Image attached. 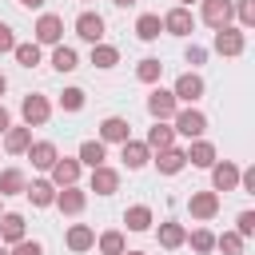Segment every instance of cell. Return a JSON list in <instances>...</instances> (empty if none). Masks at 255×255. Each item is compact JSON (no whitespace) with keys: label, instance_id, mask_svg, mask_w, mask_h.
<instances>
[{"label":"cell","instance_id":"obj_1","mask_svg":"<svg viewBox=\"0 0 255 255\" xmlns=\"http://www.w3.org/2000/svg\"><path fill=\"white\" fill-rule=\"evenodd\" d=\"M171 131L183 135V139H203V131H207V116H203L199 108H179V112L171 116Z\"/></svg>","mask_w":255,"mask_h":255},{"label":"cell","instance_id":"obj_2","mask_svg":"<svg viewBox=\"0 0 255 255\" xmlns=\"http://www.w3.org/2000/svg\"><path fill=\"white\" fill-rule=\"evenodd\" d=\"M203 92H207V84H203V76H199V72H183V76L171 84L175 104H187V108H195V104L203 100Z\"/></svg>","mask_w":255,"mask_h":255},{"label":"cell","instance_id":"obj_3","mask_svg":"<svg viewBox=\"0 0 255 255\" xmlns=\"http://www.w3.org/2000/svg\"><path fill=\"white\" fill-rule=\"evenodd\" d=\"M20 116H24V128H44V124L52 120V104H48V96L28 92V96L20 100Z\"/></svg>","mask_w":255,"mask_h":255},{"label":"cell","instance_id":"obj_4","mask_svg":"<svg viewBox=\"0 0 255 255\" xmlns=\"http://www.w3.org/2000/svg\"><path fill=\"white\" fill-rule=\"evenodd\" d=\"M32 40L44 48H56V44H64V16H56V12H44L40 20H36V28H32Z\"/></svg>","mask_w":255,"mask_h":255},{"label":"cell","instance_id":"obj_5","mask_svg":"<svg viewBox=\"0 0 255 255\" xmlns=\"http://www.w3.org/2000/svg\"><path fill=\"white\" fill-rule=\"evenodd\" d=\"M211 48L219 52V56H243L247 52V32L243 28H215V40H211Z\"/></svg>","mask_w":255,"mask_h":255},{"label":"cell","instance_id":"obj_6","mask_svg":"<svg viewBox=\"0 0 255 255\" xmlns=\"http://www.w3.org/2000/svg\"><path fill=\"white\" fill-rule=\"evenodd\" d=\"M175 112H179V104H175L171 88H151V96H147V116H151L155 124H171Z\"/></svg>","mask_w":255,"mask_h":255},{"label":"cell","instance_id":"obj_7","mask_svg":"<svg viewBox=\"0 0 255 255\" xmlns=\"http://www.w3.org/2000/svg\"><path fill=\"white\" fill-rule=\"evenodd\" d=\"M187 211H191V219H199V223H207V219H215L219 215V191H191L187 195Z\"/></svg>","mask_w":255,"mask_h":255},{"label":"cell","instance_id":"obj_8","mask_svg":"<svg viewBox=\"0 0 255 255\" xmlns=\"http://www.w3.org/2000/svg\"><path fill=\"white\" fill-rule=\"evenodd\" d=\"M72 28H76V36H80V40H88V44H104V28H108V24H104V16H100V12L84 8V12L76 16V24H72Z\"/></svg>","mask_w":255,"mask_h":255},{"label":"cell","instance_id":"obj_9","mask_svg":"<svg viewBox=\"0 0 255 255\" xmlns=\"http://www.w3.org/2000/svg\"><path fill=\"white\" fill-rule=\"evenodd\" d=\"M80 171H84V167H80L76 155H60V159L48 167V179H52L56 187H76V183H80Z\"/></svg>","mask_w":255,"mask_h":255},{"label":"cell","instance_id":"obj_10","mask_svg":"<svg viewBox=\"0 0 255 255\" xmlns=\"http://www.w3.org/2000/svg\"><path fill=\"white\" fill-rule=\"evenodd\" d=\"M207 171H211V191H239V163L215 159Z\"/></svg>","mask_w":255,"mask_h":255},{"label":"cell","instance_id":"obj_11","mask_svg":"<svg viewBox=\"0 0 255 255\" xmlns=\"http://www.w3.org/2000/svg\"><path fill=\"white\" fill-rule=\"evenodd\" d=\"M199 20L211 28H227L235 20V8H231V0H199Z\"/></svg>","mask_w":255,"mask_h":255},{"label":"cell","instance_id":"obj_12","mask_svg":"<svg viewBox=\"0 0 255 255\" xmlns=\"http://www.w3.org/2000/svg\"><path fill=\"white\" fill-rule=\"evenodd\" d=\"M159 20H163V32H167V36H191V32H195L191 8H179V4H175V8H167Z\"/></svg>","mask_w":255,"mask_h":255},{"label":"cell","instance_id":"obj_13","mask_svg":"<svg viewBox=\"0 0 255 255\" xmlns=\"http://www.w3.org/2000/svg\"><path fill=\"white\" fill-rule=\"evenodd\" d=\"M120 159H124L128 171H139V167L151 163V151H147L143 139H124V143H120Z\"/></svg>","mask_w":255,"mask_h":255},{"label":"cell","instance_id":"obj_14","mask_svg":"<svg viewBox=\"0 0 255 255\" xmlns=\"http://www.w3.org/2000/svg\"><path fill=\"white\" fill-rule=\"evenodd\" d=\"M96 139L100 143H124V139H131V124L124 116H108V120H100V135Z\"/></svg>","mask_w":255,"mask_h":255},{"label":"cell","instance_id":"obj_15","mask_svg":"<svg viewBox=\"0 0 255 255\" xmlns=\"http://www.w3.org/2000/svg\"><path fill=\"white\" fill-rule=\"evenodd\" d=\"M88 191H96V195H116L120 191V171L116 167H92V179H88Z\"/></svg>","mask_w":255,"mask_h":255},{"label":"cell","instance_id":"obj_16","mask_svg":"<svg viewBox=\"0 0 255 255\" xmlns=\"http://www.w3.org/2000/svg\"><path fill=\"white\" fill-rule=\"evenodd\" d=\"M52 207H60L64 215H80V211L88 207V191H84L80 183H76V187H60V191H56V203H52Z\"/></svg>","mask_w":255,"mask_h":255},{"label":"cell","instance_id":"obj_17","mask_svg":"<svg viewBox=\"0 0 255 255\" xmlns=\"http://www.w3.org/2000/svg\"><path fill=\"white\" fill-rule=\"evenodd\" d=\"M24 155L32 159V167H36V171H48V167L60 159V151H56V143H52V139H32V147H28Z\"/></svg>","mask_w":255,"mask_h":255},{"label":"cell","instance_id":"obj_18","mask_svg":"<svg viewBox=\"0 0 255 255\" xmlns=\"http://www.w3.org/2000/svg\"><path fill=\"white\" fill-rule=\"evenodd\" d=\"M151 163H155L159 175H179L187 167V155H183V147H167V151H155Z\"/></svg>","mask_w":255,"mask_h":255},{"label":"cell","instance_id":"obj_19","mask_svg":"<svg viewBox=\"0 0 255 255\" xmlns=\"http://www.w3.org/2000/svg\"><path fill=\"white\" fill-rule=\"evenodd\" d=\"M64 243H68V251L84 255V251H92V247H96V231H92L88 223H72V227L64 231Z\"/></svg>","mask_w":255,"mask_h":255},{"label":"cell","instance_id":"obj_20","mask_svg":"<svg viewBox=\"0 0 255 255\" xmlns=\"http://www.w3.org/2000/svg\"><path fill=\"white\" fill-rule=\"evenodd\" d=\"M155 235H159V247H163V251H179V247L187 243V227L175 223V219H163Z\"/></svg>","mask_w":255,"mask_h":255},{"label":"cell","instance_id":"obj_21","mask_svg":"<svg viewBox=\"0 0 255 255\" xmlns=\"http://www.w3.org/2000/svg\"><path fill=\"white\" fill-rule=\"evenodd\" d=\"M183 155H187L191 167H211V163H215V143H211V139H191V143L183 147Z\"/></svg>","mask_w":255,"mask_h":255},{"label":"cell","instance_id":"obj_22","mask_svg":"<svg viewBox=\"0 0 255 255\" xmlns=\"http://www.w3.org/2000/svg\"><path fill=\"white\" fill-rule=\"evenodd\" d=\"M56 191H60V187H56L52 179H32V183L24 187V195L32 199V207H52V203H56Z\"/></svg>","mask_w":255,"mask_h":255},{"label":"cell","instance_id":"obj_23","mask_svg":"<svg viewBox=\"0 0 255 255\" xmlns=\"http://www.w3.org/2000/svg\"><path fill=\"white\" fill-rule=\"evenodd\" d=\"M28 147H32V128H24V124L16 128V124H12V128L4 131V151H8V155H24Z\"/></svg>","mask_w":255,"mask_h":255},{"label":"cell","instance_id":"obj_24","mask_svg":"<svg viewBox=\"0 0 255 255\" xmlns=\"http://www.w3.org/2000/svg\"><path fill=\"white\" fill-rule=\"evenodd\" d=\"M76 159H80V167H104V159H108V143H100V139H84L80 151H76Z\"/></svg>","mask_w":255,"mask_h":255},{"label":"cell","instance_id":"obj_25","mask_svg":"<svg viewBox=\"0 0 255 255\" xmlns=\"http://www.w3.org/2000/svg\"><path fill=\"white\" fill-rule=\"evenodd\" d=\"M20 239H28V231H24V215H16V211H8V215H0V243H20Z\"/></svg>","mask_w":255,"mask_h":255},{"label":"cell","instance_id":"obj_26","mask_svg":"<svg viewBox=\"0 0 255 255\" xmlns=\"http://www.w3.org/2000/svg\"><path fill=\"white\" fill-rule=\"evenodd\" d=\"M159 32H163V20H159V12H139V16H135V36H139L143 44L159 40Z\"/></svg>","mask_w":255,"mask_h":255},{"label":"cell","instance_id":"obj_27","mask_svg":"<svg viewBox=\"0 0 255 255\" xmlns=\"http://www.w3.org/2000/svg\"><path fill=\"white\" fill-rule=\"evenodd\" d=\"M143 143H147V151H167V147H175V131H171V124H151Z\"/></svg>","mask_w":255,"mask_h":255},{"label":"cell","instance_id":"obj_28","mask_svg":"<svg viewBox=\"0 0 255 255\" xmlns=\"http://www.w3.org/2000/svg\"><path fill=\"white\" fill-rule=\"evenodd\" d=\"M124 223H128V231H151L155 215H151V207H147V203H131V207L124 211Z\"/></svg>","mask_w":255,"mask_h":255},{"label":"cell","instance_id":"obj_29","mask_svg":"<svg viewBox=\"0 0 255 255\" xmlns=\"http://www.w3.org/2000/svg\"><path fill=\"white\" fill-rule=\"evenodd\" d=\"M24 187H28V175H24L20 167H4V171H0V199L24 195Z\"/></svg>","mask_w":255,"mask_h":255},{"label":"cell","instance_id":"obj_30","mask_svg":"<svg viewBox=\"0 0 255 255\" xmlns=\"http://www.w3.org/2000/svg\"><path fill=\"white\" fill-rule=\"evenodd\" d=\"M52 68L64 76V72H76L80 68V56H76V48H68V44H56L52 48Z\"/></svg>","mask_w":255,"mask_h":255},{"label":"cell","instance_id":"obj_31","mask_svg":"<svg viewBox=\"0 0 255 255\" xmlns=\"http://www.w3.org/2000/svg\"><path fill=\"white\" fill-rule=\"evenodd\" d=\"M12 56H16V64H20V68H36L44 52H40V44H36V40H24V44L16 40V48H12Z\"/></svg>","mask_w":255,"mask_h":255},{"label":"cell","instance_id":"obj_32","mask_svg":"<svg viewBox=\"0 0 255 255\" xmlns=\"http://www.w3.org/2000/svg\"><path fill=\"white\" fill-rule=\"evenodd\" d=\"M96 247H100V255H124L128 251V239H124V231H104L100 239H96Z\"/></svg>","mask_w":255,"mask_h":255},{"label":"cell","instance_id":"obj_33","mask_svg":"<svg viewBox=\"0 0 255 255\" xmlns=\"http://www.w3.org/2000/svg\"><path fill=\"white\" fill-rule=\"evenodd\" d=\"M92 64H96L100 72L116 68V64H120V48H112V44H92Z\"/></svg>","mask_w":255,"mask_h":255},{"label":"cell","instance_id":"obj_34","mask_svg":"<svg viewBox=\"0 0 255 255\" xmlns=\"http://www.w3.org/2000/svg\"><path fill=\"white\" fill-rule=\"evenodd\" d=\"M159 76H163V64H159L155 56H143V60L135 64V80H139V84H159Z\"/></svg>","mask_w":255,"mask_h":255},{"label":"cell","instance_id":"obj_35","mask_svg":"<svg viewBox=\"0 0 255 255\" xmlns=\"http://www.w3.org/2000/svg\"><path fill=\"white\" fill-rule=\"evenodd\" d=\"M215 247H219L223 255H243L247 239H243V235H235V231H223V235H215Z\"/></svg>","mask_w":255,"mask_h":255},{"label":"cell","instance_id":"obj_36","mask_svg":"<svg viewBox=\"0 0 255 255\" xmlns=\"http://www.w3.org/2000/svg\"><path fill=\"white\" fill-rule=\"evenodd\" d=\"M187 243H191V251H199V255H207V251H215V235H211L207 227H195V231L187 235Z\"/></svg>","mask_w":255,"mask_h":255},{"label":"cell","instance_id":"obj_37","mask_svg":"<svg viewBox=\"0 0 255 255\" xmlns=\"http://www.w3.org/2000/svg\"><path fill=\"white\" fill-rule=\"evenodd\" d=\"M84 104H88L84 88H64V92H60V108H64V112H80Z\"/></svg>","mask_w":255,"mask_h":255},{"label":"cell","instance_id":"obj_38","mask_svg":"<svg viewBox=\"0 0 255 255\" xmlns=\"http://www.w3.org/2000/svg\"><path fill=\"white\" fill-rule=\"evenodd\" d=\"M239 28H255V0H231Z\"/></svg>","mask_w":255,"mask_h":255},{"label":"cell","instance_id":"obj_39","mask_svg":"<svg viewBox=\"0 0 255 255\" xmlns=\"http://www.w3.org/2000/svg\"><path fill=\"white\" fill-rule=\"evenodd\" d=\"M235 235H243V239L255 235V211H239L235 215Z\"/></svg>","mask_w":255,"mask_h":255},{"label":"cell","instance_id":"obj_40","mask_svg":"<svg viewBox=\"0 0 255 255\" xmlns=\"http://www.w3.org/2000/svg\"><path fill=\"white\" fill-rule=\"evenodd\" d=\"M183 60H187V64H191V72H195V68H199L203 60H207V48H203V44H187V52H183Z\"/></svg>","mask_w":255,"mask_h":255},{"label":"cell","instance_id":"obj_41","mask_svg":"<svg viewBox=\"0 0 255 255\" xmlns=\"http://www.w3.org/2000/svg\"><path fill=\"white\" fill-rule=\"evenodd\" d=\"M12 255H44V243H36V239H20V243L12 247Z\"/></svg>","mask_w":255,"mask_h":255},{"label":"cell","instance_id":"obj_42","mask_svg":"<svg viewBox=\"0 0 255 255\" xmlns=\"http://www.w3.org/2000/svg\"><path fill=\"white\" fill-rule=\"evenodd\" d=\"M12 48H16V32H12V24H4V20H0V56H4V52H12Z\"/></svg>","mask_w":255,"mask_h":255},{"label":"cell","instance_id":"obj_43","mask_svg":"<svg viewBox=\"0 0 255 255\" xmlns=\"http://www.w3.org/2000/svg\"><path fill=\"white\" fill-rule=\"evenodd\" d=\"M8 128H12V116H8V108H4V104H0V135H4V131H8Z\"/></svg>","mask_w":255,"mask_h":255},{"label":"cell","instance_id":"obj_44","mask_svg":"<svg viewBox=\"0 0 255 255\" xmlns=\"http://www.w3.org/2000/svg\"><path fill=\"white\" fill-rule=\"evenodd\" d=\"M16 4H20V8H28V12H32V8H44V0H16Z\"/></svg>","mask_w":255,"mask_h":255},{"label":"cell","instance_id":"obj_45","mask_svg":"<svg viewBox=\"0 0 255 255\" xmlns=\"http://www.w3.org/2000/svg\"><path fill=\"white\" fill-rule=\"evenodd\" d=\"M112 4H116V8H135L139 0H112Z\"/></svg>","mask_w":255,"mask_h":255},{"label":"cell","instance_id":"obj_46","mask_svg":"<svg viewBox=\"0 0 255 255\" xmlns=\"http://www.w3.org/2000/svg\"><path fill=\"white\" fill-rule=\"evenodd\" d=\"M4 92H8V76L0 72V96H4Z\"/></svg>","mask_w":255,"mask_h":255},{"label":"cell","instance_id":"obj_47","mask_svg":"<svg viewBox=\"0 0 255 255\" xmlns=\"http://www.w3.org/2000/svg\"><path fill=\"white\" fill-rule=\"evenodd\" d=\"M191 4H199V0H179V8H191Z\"/></svg>","mask_w":255,"mask_h":255},{"label":"cell","instance_id":"obj_48","mask_svg":"<svg viewBox=\"0 0 255 255\" xmlns=\"http://www.w3.org/2000/svg\"><path fill=\"white\" fill-rule=\"evenodd\" d=\"M124 255H147V251H124Z\"/></svg>","mask_w":255,"mask_h":255},{"label":"cell","instance_id":"obj_49","mask_svg":"<svg viewBox=\"0 0 255 255\" xmlns=\"http://www.w3.org/2000/svg\"><path fill=\"white\" fill-rule=\"evenodd\" d=\"M0 255H12V251H8V247H0Z\"/></svg>","mask_w":255,"mask_h":255},{"label":"cell","instance_id":"obj_50","mask_svg":"<svg viewBox=\"0 0 255 255\" xmlns=\"http://www.w3.org/2000/svg\"><path fill=\"white\" fill-rule=\"evenodd\" d=\"M84 4H92V0H84Z\"/></svg>","mask_w":255,"mask_h":255}]
</instances>
